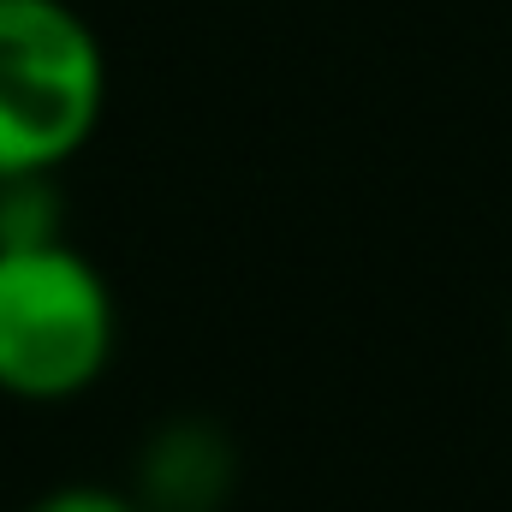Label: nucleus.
Returning a JSON list of instances; mask_svg holds the SVG:
<instances>
[{
  "instance_id": "nucleus-1",
  "label": "nucleus",
  "mask_w": 512,
  "mask_h": 512,
  "mask_svg": "<svg viewBox=\"0 0 512 512\" xmlns=\"http://www.w3.org/2000/svg\"><path fill=\"white\" fill-rule=\"evenodd\" d=\"M108 114V54L72 0H0V179L60 173Z\"/></svg>"
},
{
  "instance_id": "nucleus-2",
  "label": "nucleus",
  "mask_w": 512,
  "mask_h": 512,
  "mask_svg": "<svg viewBox=\"0 0 512 512\" xmlns=\"http://www.w3.org/2000/svg\"><path fill=\"white\" fill-rule=\"evenodd\" d=\"M120 310L108 274L72 239L0 251V393L24 405L78 399L108 376Z\"/></svg>"
},
{
  "instance_id": "nucleus-3",
  "label": "nucleus",
  "mask_w": 512,
  "mask_h": 512,
  "mask_svg": "<svg viewBox=\"0 0 512 512\" xmlns=\"http://www.w3.org/2000/svg\"><path fill=\"white\" fill-rule=\"evenodd\" d=\"M233 489H239V447L209 417H167L137 447L131 501L143 512H221Z\"/></svg>"
},
{
  "instance_id": "nucleus-4",
  "label": "nucleus",
  "mask_w": 512,
  "mask_h": 512,
  "mask_svg": "<svg viewBox=\"0 0 512 512\" xmlns=\"http://www.w3.org/2000/svg\"><path fill=\"white\" fill-rule=\"evenodd\" d=\"M66 239V197L54 173L0 179V251H30Z\"/></svg>"
},
{
  "instance_id": "nucleus-5",
  "label": "nucleus",
  "mask_w": 512,
  "mask_h": 512,
  "mask_svg": "<svg viewBox=\"0 0 512 512\" xmlns=\"http://www.w3.org/2000/svg\"><path fill=\"white\" fill-rule=\"evenodd\" d=\"M30 512H143L131 501V489H108V483H60L48 489Z\"/></svg>"
}]
</instances>
